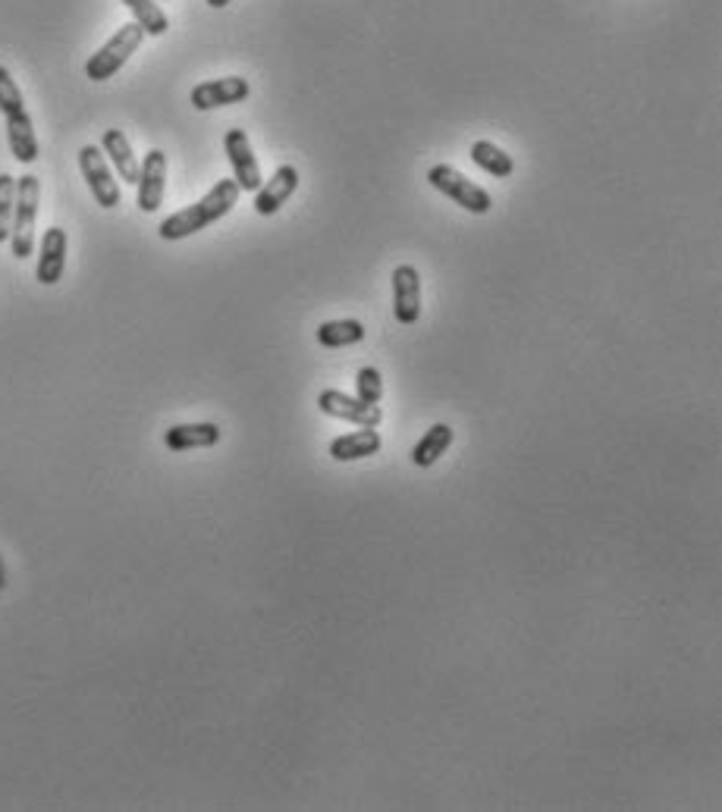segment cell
<instances>
[{"instance_id":"24","label":"cell","mask_w":722,"mask_h":812,"mask_svg":"<svg viewBox=\"0 0 722 812\" xmlns=\"http://www.w3.org/2000/svg\"><path fill=\"white\" fill-rule=\"evenodd\" d=\"M207 7H214V10H224L227 3H233V0H205Z\"/></svg>"},{"instance_id":"10","label":"cell","mask_w":722,"mask_h":812,"mask_svg":"<svg viewBox=\"0 0 722 812\" xmlns=\"http://www.w3.org/2000/svg\"><path fill=\"white\" fill-rule=\"evenodd\" d=\"M139 207L144 214H154L166 195V154L161 148H151L144 154L142 173H139Z\"/></svg>"},{"instance_id":"18","label":"cell","mask_w":722,"mask_h":812,"mask_svg":"<svg viewBox=\"0 0 722 812\" xmlns=\"http://www.w3.org/2000/svg\"><path fill=\"white\" fill-rule=\"evenodd\" d=\"M472 161H475L487 176H494V180H509V176L516 173L513 154H506L499 144L487 142V139H481V142L472 144Z\"/></svg>"},{"instance_id":"2","label":"cell","mask_w":722,"mask_h":812,"mask_svg":"<svg viewBox=\"0 0 722 812\" xmlns=\"http://www.w3.org/2000/svg\"><path fill=\"white\" fill-rule=\"evenodd\" d=\"M39 202H42V183L39 176L25 173L17 180V204H13V224H10V248L13 258H32L35 251V220H39Z\"/></svg>"},{"instance_id":"4","label":"cell","mask_w":722,"mask_h":812,"mask_svg":"<svg viewBox=\"0 0 722 812\" xmlns=\"http://www.w3.org/2000/svg\"><path fill=\"white\" fill-rule=\"evenodd\" d=\"M428 183L440 192V195H446V198H453L462 210H468V214H477V217H484V214H491L494 210V198H491V192L487 188H481L477 183H472L468 176H462L455 166L450 163H437L431 166V173H428Z\"/></svg>"},{"instance_id":"9","label":"cell","mask_w":722,"mask_h":812,"mask_svg":"<svg viewBox=\"0 0 722 812\" xmlns=\"http://www.w3.org/2000/svg\"><path fill=\"white\" fill-rule=\"evenodd\" d=\"M248 95H251V85L243 76L211 79L192 88V107L195 110H217V107H229V104H243Z\"/></svg>"},{"instance_id":"17","label":"cell","mask_w":722,"mask_h":812,"mask_svg":"<svg viewBox=\"0 0 722 812\" xmlns=\"http://www.w3.org/2000/svg\"><path fill=\"white\" fill-rule=\"evenodd\" d=\"M453 446V426L450 424H433L412 448V465L414 467H433Z\"/></svg>"},{"instance_id":"20","label":"cell","mask_w":722,"mask_h":812,"mask_svg":"<svg viewBox=\"0 0 722 812\" xmlns=\"http://www.w3.org/2000/svg\"><path fill=\"white\" fill-rule=\"evenodd\" d=\"M126 7H129V13H132V22H139L144 29V35H164L166 29H170V20H166V13L158 7V0H123Z\"/></svg>"},{"instance_id":"19","label":"cell","mask_w":722,"mask_h":812,"mask_svg":"<svg viewBox=\"0 0 722 812\" xmlns=\"http://www.w3.org/2000/svg\"><path fill=\"white\" fill-rule=\"evenodd\" d=\"M368 329L362 321H327L317 326V346L324 348H349L365 343Z\"/></svg>"},{"instance_id":"8","label":"cell","mask_w":722,"mask_h":812,"mask_svg":"<svg viewBox=\"0 0 722 812\" xmlns=\"http://www.w3.org/2000/svg\"><path fill=\"white\" fill-rule=\"evenodd\" d=\"M392 314L402 326L418 324L421 317V277L412 264L392 270Z\"/></svg>"},{"instance_id":"6","label":"cell","mask_w":722,"mask_h":812,"mask_svg":"<svg viewBox=\"0 0 722 812\" xmlns=\"http://www.w3.org/2000/svg\"><path fill=\"white\" fill-rule=\"evenodd\" d=\"M224 151H227L229 166H233V180H236V185H239L243 192H258L261 183H265V176H261V163L255 158L246 132H243V129H227V136H224Z\"/></svg>"},{"instance_id":"22","label":"cell","mask_w":722,"mask_h":812,"mask_svg":"<svg viewBox=\"0 0 722 812\" xmlns=\"http://www.w3.org/2000/svg\"><path fill=\"white\" fill-rule=\"evenodd\" d=\"M355 387H358V396H355L358 402L380 405V399H384V377H380L377 367H362L358 377H355Z\"/></svg>"},{"instance_id":"12","label":"cell","mask_w":722,"mask_h":812,"mask_svg":"<svg viewBox=\"0 0 722 812\" xmlns=\"http://www.w3.org/2000/svg\"><path fill=\"white\" fill-rule=\"evenodd\" d=\"M66 229L51 226L42 236V251H39V264H35V280L42 285H54L63 280L66 270Z\"/></svg>"},{"instance_id":"3","label":"cell","mask_w":722,"mask_h":812,"mask_svg":"<svg viewBox=\"0 0 722 812\" xmlns=\"http://www.w3.org/2000/svg\"><path fill=\"white\" fill-rule=\"evenodd\" d=\"M144 41V29L139 22H126L117 29V35L104 44L98 54H91L88 63H85V76L91 82H107L114 79L120 69H123L129 57L142 47Z\"/></svg>"},{"instance_id":"1","label":"cell","mask_w":722,"mask_h":812,"mask_svg":"<svg viewBox=\"0 0 722 812\" xmlns=\"http://www.w3.org/2000/svg\"><path fill=\"white\" fill-rule=\"evenodd\" d=\"M239 195H243V188L236 185V180H220V183L207 192L205 198H198V202L188 204L183 210L170 214L164 224L158 226V236L164 242H183V239L202 232L211 224L224 220L229 210L239 204Z\"/></svg>"},{"instance_id":"16","label":"cell","mask_w":722,"mask_h":812,"mask_svg":"<svg viewBox=\"0 0 722 812\" xmlns=\"http://www.w3.org/2000/svg\"><path fill=\"white\" fill-rule=\"evenodd\" d=\"M7 120V142H10V154L20 163L39 161V139H35V126L29 110H22L17 117H3Z\"/></svg>"},{"instance_id":"21","label":"cell","mask_w":722,"mask_h":812,"mask_svg":"<svg viewBox=\"0 0 722 812\" xmlns=\"http://www.w3.org/2000/svg\"><path fill=\"white\" fill-rule=\"evenodd\" d=\"M13 204H17V176L0 173V242H7V239H10Z\"/></svg>"},{"instance_id":"5","label":"cell","mask_w":722,"mask_h":812,"mask_svg":"<svg viewBox=\"0 0 722 812\" xmlns=\"http://www.w3.org/2000/svg\"><path fill=\"white\" fill-rule=\"evenodd\" d=\"M79 170H83L85 183L91 188L95 202L101 204L104 210H110V207L123 202L120 183H117V176H114V170H110V163H107L98 144H85L79 151Z\"/></svg>"},{"instance_id":"7","label":"cell","mask_w":722,"mask_h":812,"mask_svg":"<svg viewBox=\"0 0 722 812\" xmlns=\"http://www.w3.org/2000/svg\"><path fill=\"white\" fill-rule=\"evenodd\" d=\"M317 405H321L324 414H331L336 421H349V424L368 426V430H377L380 421H384L380 405H365V402H358L355 396H346V392H340V389H324V392L317 396Z\"/></svg>"},{"instance_id":"13","label":"cell","mask_w":722,"mask_h":812,"mask_svg":"<svg viewBox=\"0 0 722 812\" xmlns=\"http://www.w3.org/2000/svg\"><path fill=\"white\" fill-rule=\"evenodd\" d=\"M101 151L107 163H114V170H117V176L123 180V183L136 185L139 183V173H142V163L136 161V154H132V144L126 139V132L120 129H107L101 139Z\"/></svg>"},{"instance_id":"15","label":"cell","mask_w":722,"mask_h":812,"mask_svg":"<svg viewBox=\"0 0 722 812\" xmlns=\"http://www.w3.org/2000/svg\"><path fill=\"white\" fill-rule=\"evenodd\" d=\"M217 424H176L164 433V446L170 452H192V448H211L220 443Z\"/></svg>"},{"instance_id":"11","label":"cell","mask_w":722,"mask_h":812,"mask_svg":"<svg viewBox=\"0 0 722 812\" xmlns=\"http://www.w3.org/2000/svg\"><path fill=\"white\" fill-rule=\"evenodd\" d=\"M295 188H299V170L292 163L277 166L268 183H261V188L255 192V214H261V217L277 214L292 198Z\"/></svg>"},{"instance_id":"23","label":"cell","mask_w":722,"mask_h":812,"mask_svg":"<svg viewBox=\"0 0 722 812\" xmlns=\"http://www.w3.org/2000/svg\"><path fill=\"white\" fill-rule=\"evenodd\" d=\"M25 110V98H22L20 85L10 76L7 66H0V113L3 117H17Z\"/></svg>"},{"instance_id":"14","label":"cell","mask_w":722,"mask_h":812,"mask_svg":"<svg viewBox=\"0 0 722 812\" xmlns=\"http://www.w3.org/2000/svg\"><path fill=\"white\" fill-rule=\"evenodd\" d=\"M384 446L380 433L377 430H368V426H358L355 433H346V436H336L331 443V458L333 462H362L368 455H377Z\"/></svg>"}]
</instances>
